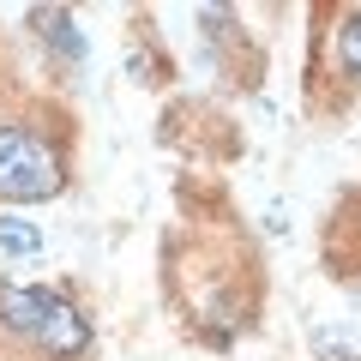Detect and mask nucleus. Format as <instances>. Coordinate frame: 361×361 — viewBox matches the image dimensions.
<instances>
[{"label": "nucleus", "instance_id": "f03ea898", "mask_svg": "<svg viewBox=\"0 0 361 361\" xmlns=\"http://www.w3.org/2000/svg\"><path fill=\"white\" fill-rule=\"evenodd\" d=\"M37 343L49 349L54 361H78L90 349V313L78 301H66L61 289H42V325H37Z\"/></svg>", "mask_w": 361, "mask_h": 361}, {"label": "nucleus", "instance_id": "423d86ee", "mask_svg": "<svg viewBox=\"0 0 361 361\" xmlns=\"http://www.w3.org/2000/svg\"><path fill=\"white\" fill-rule=\"evenodd\" d=\"M313 349L319 361H361V325H313Z\"/></svg>", "mask_w": 361, "mask_h": 361}, {"label": "nucleus", "instance_id": "39448f33", "mask_svg": "<svg viewBox=\"0 0 361 361\" xmlns=\"http://www.w3.org/2000/svg\"><path fill=\"white\" fill-rule=\"evenodd\" d=\"M0 253L6 259H37L42 253V229L18 211H0Z\"/></svg>", "mask_w": 361, "mask_h": 361}, {"label": "nucleus", "instance_id": "20e7f679", "mask_svg": "<svg viewBox=\"0 0 361 361\" xmlns=\"http://www.w3.org/2000/svg\"><path fill=\"white\" fill-rule=\"evenodd\" d=\"M331 54H337V73H343L349 85H361V6L337 13V25H331Z\"/></svg>", "mask_w": 361, "mask_h": 361}, {"label": "nucleus", "instance_id": "7ed1b4c3", "mask_svg": "<svg viewBox=\"0 0 361 361\" xmlns=\"http://www.w3.org/2000/svg\"><path fill=\"white\" fill-rule=\"evenodd\" d=\"M30 25H37V37L49 42L54 54H61V61H85V37H78V25H73V13H66V6H49V13H30Z\"/></svg>", "mask_w": 361, "mask_h": 361}, {"label": "nucleus", "instance_id": "f257e3e1", "mask_svg": "<svg viewBox=\"0 0 361 361\" xmlns=\"http://www.w3.org/2000/svg\"><path fill=\"white\" fill-rule=\"evenodd\" d=\"M61 187H66L61 145L25 121H0V199L30 205V199H54Z\"/></svg>", "mask_w": 361, "mask_h": 361}]
</instances>
